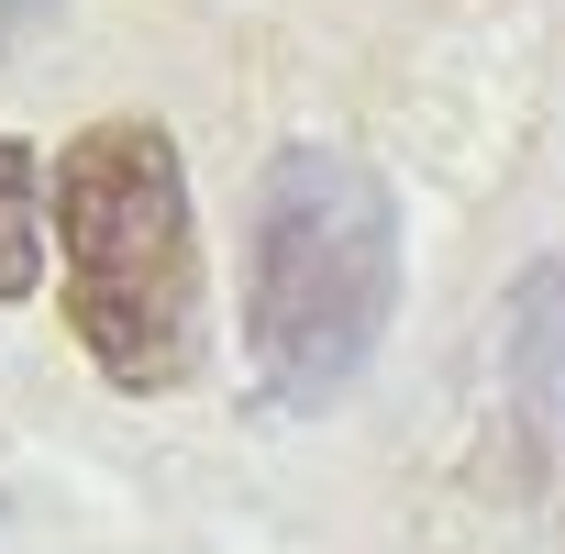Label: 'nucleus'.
I'll return each instance as SVG.
<instances>
[{"label":"nucleus","instance_id":"7ed1b4c3","mask_svg":"<svg viewBox=\"0 0 565 554\" xmlns=\"http://www.w3.org/2000/svg\"><path fill=\"white\" fill-rule=\"evenodd\" d=\"M45 289V167L34 145L0 134V300H34Z\"/></svg>","mask_w":565,"mask_h":554},{"label":"nucleus","instance_id":"20e7f679","mask_svg":"<svg viewBox=\"0 0 565 554\" xmlns=\"http://www.w3.org/2000/svg\"><path fill=\"white\" fill-rule=\"evenodd\" d=\"M34 23H56V0H0V45H12V34H34Z\"/></svg>","mask_w":565,"mask_h":554},{"label":"nucleus","instance_id":"f03ea898","mask_svg":"<svg viewBox=\"0 0 565 554\" xmlns=\"http://www.w3.org/2000/svg\"><path fill=\"white\" fill-rule=\"evenodd\" d=\"M45 222H56V289H67V333L89 344V366L134 399L178 388L200 355V233H189V178L167 122H89L56 178H45Z\"/></svg>","mask_w":565,"mask_h":554},{"label":"nucleus","instance_id":"f257e3e1","mask_svg":"<svg viewBox=\"0 0 565 554\" xmlns=\"http://www.w3.org/2000/svg\"><path fill=\"white\" fill-rule=\"evenodd\" d=\"M399 311V200L344 145H289L244 233V355L277 411H322L366 377Z\"/></svg>","mask_w":565,"mask_h":554}]
</instances>
